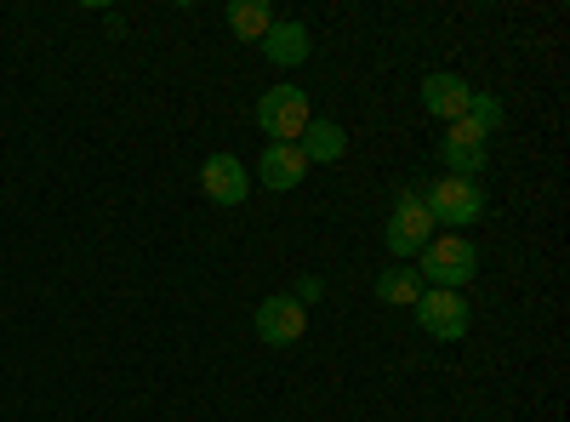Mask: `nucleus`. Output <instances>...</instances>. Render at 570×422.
Here are the masks:
<instances>
[{
    "label": "nucleus",
    "instance_id": "obj_1",
    "mask_svg": "<svg viewBox=\"0 0 570 422\" xmlns=\"http://www.w3.org/2000/svg\"><path fill=\"white\" fill-rule=\"evenodd\" d=\"M422 286H440V292H456V286H468L473 279V268H480V252H473V241L468 234H434L422 252Z\"/></svg>",
    "mask_w": 570,
    "mask_h": 422
},
{
    "label": "nucleus",
    "instance_id": "obj_2",
    "mask_svg": "<svg viewBox=\"0 0 570 422\" xmlns=\"http://www.w3.org/2000/svg\"><path fill=\"white\" fill-rule=\"evenodd\" d=\"M428 217H434V228H473L485 217V195H480V183H468V177H440L434 189L422 195Z\"/></svg>",
    "mask_w": 570,
    "mask_h": 422
},
{
    "label": "nucleus",
    "instance_id": "obj_3",
    "mask_svg": "<svg viewBox=\"0 0 570 422\" xmlns=\"http://www.w3.org/2000/svg\"><path fill=\"white\" fill-rule=\"evenodd\" d=\"M257 126L274 137V144H297L308 131V98L303 86H268L257 98Z\"/></svg>",
    "mask_w": 570,
    "mask_h": 422
},
{
    "label": "nucleus",
    "instance_id": "obj_4",
    "mask_svg": "<svg viewBox=\"0 0 570 422\" xmlns=\"http://www.w3.org/2000/svg\"><path fill=\"white\" fill-rule=\"evenodd\" d=\"M416 320H422V332L428 337H440V343H456V337H468V325H473V314H468V303L456 297V292H440V286H428L416 303Z\"/></svg>",
    "mask_w": 570,
    "mask_h": 422
},
{
    "label": "nucleus",
    "instance_id": "obj_5",
    "mask_svg": "<svg viewBox=\"0 0 570 422\" xmlns=\"http://www.w3.org/2000/svg\"><path fill=\"white\" fill-rule=\"evenodd\" d=\"M428 241H434V217H428V206H422L416 189H400L394 217H389V252L394 257H416Z\"/></svg>",
    "mask_w": 570,
    "mask_h": 422
},
{
    "label": "nucleus",
    "instance_id": "obj_6",
    "mask_svg": "<svg viewBox=\"0 0 570 422\" xmlns=\"http://www.w3.org/2000/svg\"><path fill=\"white\" fill-rule=\"evenodd\" d=\"M440 155H445V171L451 177H480L485 171V155H491V137L480 131V126H468V120H456V126H445V137H440Z\"/></svg>",
    "mask_w": 570,
    "mask_h": 422
},
{
    "label": "nucleus",
    "instance_id": "obj_7",
    "mask_svg": "<svg viewBox=\"0 0 570 422\" xmlns=\"http://www.w3.org/2000/svg\"><path fill=\"white\" fill-rule=\"evenodd\" d=\"M303 332H308V308L297 297H263L257 303V337L268 349H292V343H303Z\"/></svg>",
    "mask_w": 570,
    "mask_h": 422
},
{
    "label": "nucleus",
    "instance_id": "obj_8",
    "mask_svg": "<svg viewBox=\"0 0 570 422\" xmlns=\"http://www.w3.org/2000/svg\"><path fill=\"white\" fill-rule=\"evenodd\" d=\"M200 189H206V200H217V206H240V200L252 195V177H246V166L234 160V155H212V160L200 166Z\"/></svg>",
    "mask_w": 570,
    "mask_h": 422
},
{
    "label": "nucleus",
    "instance_id": "obj_9",
    "mask_svg": "<svg viewBox=\"0 0 570 422\" xmlns=\"http://www.w3.org/2000/svg\"><path fill=\"white\" fill-rule=\"evenodd\" d=\"M468 98H473V86L462 80V75H428L422 80V109L434 115V120H445V126H456L462 115H468Z\"/></svg>",
    "mask_w": 570,
    "mask_h": 422
},
{
    "label": "nucleus",
    "instance_id": "obj_10",
    "mask_svg": "<svg viewBox=\"0 0 570 422\" xmlns=\"http://www.w3.org/2000/svg\"><path fill=\"white\" fill-rule=\"evenodd\" d=\"M308 177V160L297 144H268L263 149V189H297Z\"/></svg>",
    "mask_w": 570,
    "mask_h": 422
},
{
    "label": "nucleus",
    "instance_id": "obj_11",
    "mask_svg": "<svg viewBox=\"0 0 570 422\" xmlns=\"http://www.w3.org/2000/svg\"><path fill=\"white\" fill-rule=\"evenodd\" d=\"M297 149H303L308 166H331V160L348 155V131H343L337 120H308V131H303Z\"/></svg>",
    "mask_w": 570,
    "mask_h": 422
},
{
    "label": "nucleus",
    "instance_id": "obj_12",
    "mask_svg": "<svg viewBox=\"0 0 570 422\" xmlns=\"http://www.w3.org/2000/svg\"><path fill=\"white\" fill-rule=\"evenodd\" d=\"M263 58L279 63V69H297L308 58V23H274L263 35Z\"/></svg>",
    "mask_w": 570,
    "mask_h": 422
},
{
    "label": "nucleus",
    "instance_id": "obj_13",
    "mask_svg": "<svg viewBox=\"0 0 570 422\" xmlns=\"http://www.w3.org/2000/svg\"><path fill=\"white\" fill-rule=\"evenodd\" d=\"M422 274L416 268H389V274H376V303H389V308H411L422 297Z\"/></svg>",
    "mask_w": 570,
    "mask_h": 422
},
{
    "label": "nucleus",
    "instance_id": "obj_14",
    "mask_svg": "<svg viewBox=\"0 0 570 422\" xmlns=\"http://www.w3.org/2000/svg\"><path fill=\"white\" fill-rule=\"evenodd\" d=\"M228 29L240 35V40H263V35L274 29L268 0H234V7H228Z\"/></svg>",
    "mask_w": 570,
    "mask_h": 422
},
{
    "label": "nucleus",
    "instance_id": "obj_15",
    "mask_svg": "<svg viewBox=\"0 0 570 422\" xmlns=\"http://www.w3.org/2000/svg\"><path fill=\"white\" fill-rule=\"evenodd\" d=\"M462 120H468V126H480V131L491 137V131L502 126V104L491 98V91H473V98H468V115H462Z\"/></svg>",
    "mask_w": 570,
    "mask_h": 422
},
{
    "label": "nucleus",
    "instance_id": "obj_16",
    "mask_svg": "<svg viewBox=\"0 0 570 422\" xmlns=\"http://www.w3.org/2000/svg\"><path fill=\"white\" fill-rule=\"evenodd\" d=\"M320 292H325V286H320V279H314V274H303V279H297V292H292V297H297V303L308 308V303H320Z\"/></svg>",
    "mask_w": 570,
    "mask_h": 422
}]
</instances>
